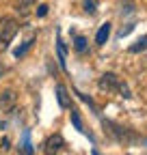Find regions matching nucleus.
<instances>
[{
  "label": "nucleus",
  "mask_w": 147,
  "mask_h": 155,
  "mask_svg": "<svg viewBox=\"0 0 147 155\" xmlns=\"http://www.w3.org/2000/svg\"><path fill=\"white\" fill-rule=\"evenodd\" d=\"M56 99H59V106L61 108H71V99H69V95H67V88L63 86V84H59L56 86Z\"/></svg>",
  "instance_id": "5"
},
{
  "label": "nucleus",
  "mask_w": 147,
  "mask_h": 155,
  "mask_svg": "<svg viewBox=\"0 0 147 155\" xmlns=\"http://www.w3.org/2000/svg\"><path fill=\"white\" fill-rule=\"evenodd\" d=\"M32 43H35V37H30L28 41H24V45H22V48H17V50L13 52V54H15V58H22V56L30 50V45H32Z\"/></svg>",
  "instance_id": "10"
},
{
  "label": "nucleus",
  "mask_w": 147,
  "mask_h": 155,
  "mask_svg": "<svg viewBox=\"0 0 147 155\" xmlns=\"http://www.w3.org/2000/svg\"><path fill=\"white\" fill-rule=\"evenodd\" d=\"M97 2L100 0H84V11L87 13H95L97 11Z\"/></svg>",
  "instance_id": "12"
},
{
  "label": "nucleus",
  "mask_w": 147,
  "mask_h": 155,
  "mask_svg": "<svg viewBox=\"0 0 147 155\" xmlns=\"http://www.w3.org/2000/svg\"><path fill=\"white\" fill-rule=\"evenodd\" d=\"M24 155H32V147L28 140V134H24Z\"/></svg>",
  "instance_id": "13"
},
{
  "label": "nucleus",
  "mask_w": 147,
  "mask_h": 155,
  "mask_svg": "<svg viewBox=\"0 0 147 155\" xmlns=\"http://www.w3.org/2000/svg\"><path fill=\"white\" fill-rule=\"evenodd\" d=\"M56 50H59V63H61V69L63 71H67V54H65V45H63V41H61V37H59V41H56Z\"/></svg>",
  "instance_id": "7"
},
{
  "label": "nucleus",
  "mask_w": 147,
  "mask_h": 155,
  "mask_svg": "<svg viewBox=\"0 0 147 155\" xmlns=\"http://www.w3.org/2000/svg\"><path fill=\"white\" fill-rule=\"evenodd\" d=\"M71 123H74V127H76L78 131H82V134H87L84 131V127H82V121H80V116H78V112L71 108Z\"/></svg>",
  "instance_id": "11"
},
{
  "label": "nucleus",
  "mask_w": 147,
  "mask_h": 155,
  "mask_svg": "<svg viewBox=\"0 0 147 155\" xmlns=\"http://www.w3.org/2000/svg\"><path fill=\"white\" fill-rule=\"evenodd\" d=\"M121 84H123V80L117 75V73H104L100 80H97V86H100V91H106V93H119V88H121Z\"/></svg>",
  "instance_id": "2"
},
{
  "label": "nucleus",
  "mask_w": 147,
  "mask_h": 155,
  "mask_svg": "<svg viewBox=\"0 0 147 155\" xmlns=\"http://www.w3.org/2000/svg\"><path fill=\"white\" fill-rule=\"evenodd\" d=\"M15 104H17V95H15V91H5L2 95H0V110L9 112V110L15 108Z\"/></svg>",
  "instance_id": "4"
},
{
  "label": "nucleus",
  "mask_w": 147,
  "mask_h": 155,
  "mask_svg": "<svg viewBox=\"0 0 147 155\" xmlns=\"http://www.w3.org/2000/svg\"><path fill=\"white\" fill-rule=\"evenodd\" d=\"M108 37H110V24L106 22V24H102V26H100V30H97L95 43H97V45H104V43L108 41Z\"/></svg>",
  "instance_id": "6"
},
{
  "label": "nucleus",
  "mask_w": 147,
  "mask_h": 155,
  "mask_svg": "<svg viewBox=\"0 0 147 155\" xmlns=\"http://www.w3.org/2000/svg\"><path fill=\"white\" fill-rule=\"evenodd\" d=\"M145 50H147V35L141 37L134 45H130V52H132V54H138V52H145Z\"/></svg>",
  "instance_id": "9"
},
{
  "label": "nucleus",
  "mask_w": 147,
  "mask_h": 155,
  "mask_svg": "<svg viewBox=\"0 0 147 155\" xmlns=\"http://www.w3.org/2000/svg\"><path fill=\"white\" fill-rule=\"evenodd\" d=\"M93 155H100V153H97V151H93Z\"/></svg>",
  "instance_id": "16"
},
{
  "label": "nucleus",
  "mask_w": 147,
  "mask_h": 155,
  "mask_svg": "<svg viewBox=\"0 0 147 155\" xmlns=\"http://www.w3.org/2000/svg\"><path fill=\"white\" fill-rule=\"evenodd\" d=\"M5 71H7V69H5V65H0V78L5 75Z\"/></svg>",
  "instance_id": "15"
},
{
  "label": "nucleus",
  "mask_w": 147,
  "mask_h": 155,
  "mask_svg": "<svg viewBox=\"0 0 147 155\" xmlns=\"http://www.w3.org/2000/svg\"><path fill=\"white\" fill-rule=\"evenodd\" d=\"M63 147H65L63 136H61V134H52L50 138L46 140V144H43V153H46V155H59Z\"/></svg>",
  "instance_id": "3"
},
{
  "label": "nucleus",
  "mask_w": 147,
  "mask_h": 155,
  "mask_svg": "<svg viewBox=\"0 0 147 155\" xmlns=\"http://www.w3.org/2000/svg\"><path fill=\"white\" fill-rule=\"evenodd\" d=\"M87 48H89V43H87V39L84 37H76V39H74V50H76L78 54H84L87 52Z\"/></svg>",
  "instance_id": "8"
},
{
  "label": "nucleus",
  "mask_w": 147,
  "mask_h": 155,
  "mask_svg": "<svg viewBox=\"0 0 147 155\" xmlns=\"http://www.w3.org/2000/svg\"><path fill=\"white\" fill-rule=\"evenodd\" d=\"M15 35H17V22L11 17H2L0 19V48L5 50L13 41Z\"/></svg>",
  "instance_id": "1"
},
{
  "label": "nucleus",
  "mask_w": 147,
  "mask_h": 155,
  "mask_svg": "<svg viewBox=\"0 0 147 155\" xmlns=\"http://www.w3.org/2000/svg\"><path fill=\"white\" fill-rule=\"evenodd\" d=\"M37 15H39V17H46V15H48V7H46V5H39V7H37Z\"/></svg>",
  "instance_id": "14"
}]
</instances>
